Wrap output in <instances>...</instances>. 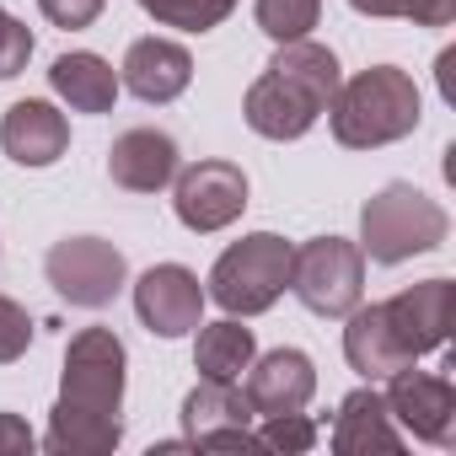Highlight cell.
<instances>
[{
  "label": "cell",
  "instance_id": "obj_9",
  "mask_svg": "<svg viewBox=\"0 0 456 456\" xmlns=\"http://www.w3.org/2000/svg\"><path fill=\"white\" fill-rule=\"evenodd\" d=\"M387 381H392L381 392L387 397V413L413 440H424V445H456V387L445 376H424V370L403 365Z\"/></svg>",
  "mask_w": 456,
  "mask_h": 456
},
{
  "label": "cell",
  "instance_id": "obj_4",
  "mask_svg": "<svg viewBox=\"0 0 456 456\" xmlns=\"http://www.w3.org/2000/svg\"><path fill=\"white\" fill-rule=\"evenodd\" d=\"M445 232H451V215L413 183H387L360 209V253L370 264H408L419 253H435Z\"/></svg>",
  "mask_w": 456,
  "mask_h": 456
},
{
  "label": "cell",
  "instance_id": "obj_13",
  "mask_svg": "<svg viewBox=\"0 0 456 456\" xmlns=\"http://www.w3.org/2000/svg\"><path fill=\"white\" fill-rule=\"evenodd\" d=\"M248 403H253V413H301L306 403H312V392H317V365H312V354H301V349H274V354H253V365H248Z\"/></svg>",
  "mask_w": 456,
  "mask_h": 456
},
{
  "label": "cell",
  "instance_id": "obj_24",
  "mask_svg": "<svg viewBox=\"0 0 456 456\" xmlns=\"http://www.w3.org/2000/svg\"><path fill=\"white\" fill-rule=\"evenodd\" d=\"M258 445L264 451H312L317 445V424L301 419V413H269L264 429H258Z\"/></svg>",
  "mask_w": 456,
  "mask_h": 456
},
{
  "label": "cell",
  "instance_id": "obj_5",
  "mask_svg": "<svg viewBox=\"0 0 456 456\" xmlns=\"http://www.w3.org/2000/svg\"><path fill=\"white\" fill-rule=\"evenodd\" d=\"M290 242L274 232H253L242 242H232L215 269H209V296L232 312V317H258L269 312L285 290H290Z\"/></svg>",
  "mask_w": 456,
  "mask_h": 456
},
{
  "label": "cell",
  "instance_id": "obj_3",
  "mask_svg": "<svg viewBox=\"0 0 456 456\" xmlns=\"http://www.w3.org/2000/svg\"><path fill=\"white\" fill-rule=\"evenodd\" d=\"M333 140L349 151H376L419 129V86L397 65H370L333 97Z\"/></svg>",
  "mask_w": 456,
  "mask_h": 456
},
{
  "label": "cell",
  "instance_id": "obj_20",
  "mask_svg": "<svg viewBox=\"0 0 456 456\" xmlns=\"http://www.w3.org/2000/svg\"><path fill=\"white\" fill-rule=\"evenodd\" d=\"M258 344L253 328H242L237 317H220V322H199V344H193V365L204 381H242V370L253 365Z\"/></svg>",
  "mask_w": 456,
  "mask_h": 456
},
{
  "label": "cell",
  "instance_id": "obj_27",
  "mask_svg": "<svg viewBox=\"0 0 456 456\" xmlns=\"http://www.w3.org/2000/svg\"><path fill=\"white\" fill-rule=\"evenodd\" d=\"M108 0H38V12L54 22V28H92L102 17Z\"/></svg>",
  "mask_w": 456,
  "mask_h": 456
},
{
  "label": "cell",
  "instance_id": "obj_23",
  "mask_svg": "<svg viewBox=\"0 0 456 456\" xmlns=\"http://www.w3.org/2000/svg\"><path fill=\"white\" fill-rule=\"evenodd\" d=\"M360 17H408L419 28H451L456 0H349Z\"/></svg>",
  "mask_w": 456,
  "mask_h": 456
},
{
  "label": "cell",
  "instance_id": "obj_11",
  "mask_svg": "<svg viewBox=\"0 0 456 456\" xmlns=\"http://www.w3.org/2000/svg\"><path fill=\"white\" fill-rule=\"evenodd\" d=\"M134 312L140 322L156 333V338H183L199 328L204 317V290H199V274L183 269V264H156L140 274L134 285Z\"/></svg>",
  "mask_w": 456,
  "mask_h": 456
},
{
  "label": "cell",
  "instance_id": "obj_17",
  "mask_svg": "<svg viewBox=\"0 0 456 456\" xmlns=\"http://www.w3.org/2000/svg\"><path fill=\"white\" fill-rule=\"evenodd\" d=\"M333 451H338V456H370V451L397 456V451H403V435H397V424H392V413H387V397H381L376 387H360V392H349V397L338 403Z\"/></svg>",
  "mask_w": 456,
  "mask_h": 456
},
{
  "label": "cell",
  "instance_id": "obj_6",
  "mask_svg": "<svg viewBox=\"0 0 456 456\" xmlns=\"http://www.w3.org/2000/svg\"><path fill=\"white\" fill-rule=\"evenodd\" d=\"M290 290L317 317H349L365 296V253L344 237H317L290 253Z\"/></svg>",
  "mask_w": 456,
  "mask_h": 456
},
{
  "label": "cell",
  "instance_id": "obj_25",
  "mask_svg": "<svg viewBox=\"0 0 456 456\" xmlns=\"http://www.w3.org/2000/svg\"><path fill=\"white\" fill-rule=\"evenodd\" d=\"M28 60H33V33H28V22H17L6 6H0V81L22 76Z\"/></svg>",
  "mask_w": 456,
  "mask_h": 456
},
{
  "label": "cell",
  "instance_id": "obj_18",
  "mask_svg": "<svg viewBox=\"0 0 456 456\" xmlns=\"http://www.w3.org/2000/svg\"><path fill=\"white\" fill-rule=\"evenodd\" d=\"M344 360H349L365 381H387L392 370L413 365V360L403 354V344L392 338L381 301H376V306H354V312H349V328H344Z\"/></svg>",
  "mask_w": 456,
  "mask_h": 456
},
{
  "label": "cell",
  "instance_id": "obj_21",
  "mask_svg": "<svg viewBox=\"0 0 456 456\" xmlns=\"http://www.w3.org/2000/svg\"><path fill=\"white\" fill-rule=\"evenodd\" d=\"M237 6H242V0H140L145 17H156L161 28H183V33H209Z\"/></svg>",
  "mask_w": 456,
  "mask_h": 456
},
{
  "label": "cell",
  "instance_id": "obj_1",
  "mask_svg": "<svg viewBox=\"0 0 456 456\" xmlns=\"http://www.w3.org/2000/svg\"><path fill=\"white\" fill-rule=\"evenodd\" d=\"M124 344L113 328H81L65 349L60 403L49 413L44 445L54 456H108L124 440Z\"/></svg>",
  "mask_w": 456,
  "mask_h": 456
},
{
  "label": "cell",
  "instance_id": "obj_19",
  "mask_svg": "<svg viewBox=\"0 0 456 456\" xmlns=\"http://www.w3.org/2000/svg\"><path fill=\"white\" fill-rule=\"evenodd\" d=\"M49 86H54L76 113H108V108L118 102V76H113V65H108L102 54H86V49L60 54V60L49 65Z\"/></svg>",
  "mask_w": 456,
  "mask_h": 456
},
{
  "label": "cell",
  "instance_id": "obj_14",
  "mask_svg": "<svg viewBox=\"0 0 456 456\" xmlns=\"http://www.w3.org/2000/svg\"><path fill=\"white\" fill-rule=\"evenodd\" d=\"M0 145L22 167H54L70 145V124L54 102L28 97V102H12L6 118H0Z\"/></svg>",
  "mask_w": 456,
  "mask_h": 456
},
{
  "label": "cell",
  "instance_id": "obj_12",
  "mask_svg": "<svg viewBox=\"0 0 456 456\" xmlns=\"http://www.w3.org/2000/svg\"><path fill=\"white\" fill-rule=\"evenodd\" d=\"M451 301H456V285L451 280H424V285H408L392 301H381L387 328H392V338L403 344L408 360L435 354L451 338Z\"/></svg>",
  "mask_w": 456,
  "mask_h": 456
},
{
  "label": "cell",
  "instance_id": "obj_15",
  "mask_svg": "<svg viewBox=\"0 0 456 456\" xmlns=\"http://www.w3.org/2000/svg\"><path fill=\"white\" fill-rule=\"evenodd\" d=\"M188 81H193V60H188L183 44H172V38H140V44H129V54H124V86L140 102H172V97L188 92Z\"/></svg>",
  "mask_w": 456,
  "mask_h": 456
},
{
  "label": "cell",
  "instance_id": "obj_2",
  "mask_svg": "<svg viewBox=\"0 0 456 456\" xmlns=\"http://www.w3.org/2000/svg\"><path fill=\"white\" fill-rule=\"evenodd\" d=\"M344 76L333 49L312 44V38H290L280 44V54L269 60V70L248 86V129L264 140H301L338 97Z\"/></svg>",
  "mask_w": 456,
  "mask_h": 456
},
{
  "label": "cell",
  "instance_id": "obj_26",
  "mask_svg": "<svg viewBox=\"0 0 456 456\" xmlns=\"http://www.w3.org/2000/svg\"><path fill=\"white\" fill-rule=\"evenodd\" d=\"M28 344H33V317H28L12 296H0V365L22 360Z\"/></svg>",
  "mask_w": 456,
  "mask_h": 456
},
{
  "label": "cell",
  "instance_id": "obj_22",
  "mask_svg": "<svg viewBox=\"0 0 456 456\" xmlns=\"http://www.w3.org/2000/svg\"><path fill=\"white\" fill-rule=\"evenodd\" d=\"M258 28L274 38V44H290V38H306L322 17V0H258Z\"/></svg>",
  "mask_w": 456,
  "mask_h": 456
},
{
  "label": "cell",
  "instance_id": "obj_7",
  "mask_svg": "<svg viewBox=\"0 0 456 456\" xmlns=\"http://www.w3.org/2000/svg\"><path fill=\"white\" fill-rule=\"evenodd\" d=\"M44 274H49V285H54L70 306L97 312V306H108V301L124 290L129 264H124V253H118L113 242H102V237H65V242L49 248Z\"/></svg>",
  "mask_w": 456,
  "mask_h": 456
},
{
  "label": "cell",
  "instance_id": "obj_16",
  "mask_svg": "<svg viewBox=\"0 0 456 456\" xmlns=\"http://www.w3.org/2000/svg\"><path fill=\"white\" fill-rule=\"evenodd\" d=\"M108 172L129 193H156L177 177V145L161 129H124L108 151Z\"/></svg>",
  "mask_w": 456,
  "mask_h": 456
},
{
  "label": "cell",
  "instance_id": "obj_28",
  "mask_svg": "<svg viewBox=\"0 0 456 456\" xmlns=\"http://www.w3.org/2000/svg\"><path fill=\"white\" fill-rule=\"evenodd\" d=\"M38 440H33V429L17 419V413H0V456H22V451H33Z\"/></svg>",
  "mask_w": 456,
  "mask_h": 456
},
{
  "label": "cell",
  "instance_id": "obj_8",
  "mask_svg": "<svg viewBox=\"0 0 456 456\" xmlns=\"http://www.w3.org/2000/svg\"><path fill=\"white\" fill-rule=\"evenodd\" d=\"M172 183H177L172 209H177V220L188 225V232H199V237L225 232V225L248 209V177L232 161H193Z\"/></svg>",
  "mask_w": 456,
  "mask_h": 456
},
{
  "label": "cell",
  "instance_id": "obj_10",
  "mask_svg": "<svg viewBox=\"0 0 456 456\" xmlns=\"http://www.w3.org/2000/svg\"><path fill=\"white\" fill-rule=\"evenodd\" d=\"M253 403L237 381H199L183 397V429L193 445H220V451H258Z\"/></svg>",
  "mask_w": 456,
  "mask_h": 456
}]
</instances>
